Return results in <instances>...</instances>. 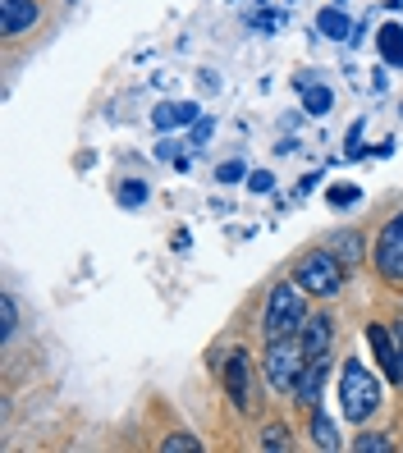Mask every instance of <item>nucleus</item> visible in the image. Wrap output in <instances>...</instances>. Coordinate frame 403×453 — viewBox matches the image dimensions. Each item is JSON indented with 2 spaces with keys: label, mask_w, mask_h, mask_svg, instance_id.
<instances>
[{
  "label": "nucleus",
  "mask_w": 403,
  "mask_h": 453,
  "mask_svg": "<svg viewBox=\"0 0 403 453\" xmlns=\"http://www.w3.org/2000/svg\"><path fill=\"white\" fill-rule=\"evenodd\" d=\"M293 280L312 293V303H335L348 288V265L321 243V248H312V252H303L298 261H293Z\"/></svg>",
  "instance_id": "nucleus-3"
},
{
  "label": "nucleus",
  "mask_w": 403,
  "mask_h": 453,
  "mask_svg": "<svg viewBox=\"0 0 403 453\" xmlns=\"http://www.w3.org/2000/svg\"><path fill=\"white\" fill-rule=\"evenodd\" d=\"M188 248H193V234L179 229V234H174V252H188Z\"/></svg>",
  "instance_id": "nucleus-30"
},
{
  "label": "nucleus",
  "mask_w": 403,
  "mask_h": 453,
  "mask_svg": "<svg viewBox=\"0 0 403 453\" xmlns=\"http://www.w3.org/2000/svg\"><path fill=\"white\" fill-rule=\"evenodd\" d=\"M298 339H303L307 357H316V353H335V339H339V316H335L330 307L312 311V316H307V326L298 330Z\"/></svg>",
  "instance_id": "nucleus-10"
},
{
  "label": "nucleus",
  "mask_w": 403,
  "mask_h": 453,
  "mask_svg": "<svg viewBox=\"0 0 403 453\" xmlns=\"http://www.w3.org/2000/svg\"><path fill=\"white\" fill-rule=\"evenodd\" d=\"M316 183H321V170H312V174H303V179H298V197H303V193H312V188H316Z\"/></svg>",
  "instance_id": "nucleus-29"
},
{
  "label": "nucleus",
  "mask_w": 403,
  "mask_h": 453,
  "mask_svg": "<svg viewBox=\"0 0 403 453\" xmlns=\"http://www.w3.org/2000/svg\"><path fill=\"white\" fill-rule=\"evenodd\" d=\"M348 449L353 453H394V440H390V431H371V426H362V431L348 440Z\"/></svg>",
  "instance_id": "nucleus-19"
},
{
  "label": "nucleus",
  "mask_w": 403,
  "mask_h": 453,
  "mask_svg": "<svg viewBox=\"0 0 403 453\" xmlns=\"http://www.w3.org/2000/svg\"><path fill=\"white\" fill-rule=\"evenodd\" d=\"M37 23H42V0H0V33H5V42L28 37Z\"/></svg>",
  "instance_id": "nucleus-9"
},
{
  "label": "nucleus",
  "mask_w": 403,
  "mask_h": 453,
  "mask_svg": "<svg viewBox=\"0 0 403 453\" xmlns=\"http://www.w3.org/2000/svg\"><path fill=\"white\" fill-rule=\"evenodd\" d=\"M335 371H339V357H335V353H316V357H307L298 385H293V394H289V403L298 408L303 417H307L312 408H321V398H326V385H330Z\"/></svg>",
  "instance_id": "nucleus-7"
},
{
  "label": "nucleus",
  "mask_w": 403,
  "mask_h": 453,
  "mask_svg": "<svg viewBox=\"0 0 403 453\" xmlns=\"http://www.w3.org/2000/svg\"><path fill=\"white\" fill-rule=\"evenodd\" d=\"M385 385L390 380L381 376V371H371L362 357H339L335 394H339V412H344V421L353 426V431H362V426H371L376 417H381Z\"/></svg>",
  "instance_id": "nucleus-1"
},
{
  "label": "nucleus",
  "mask_w": 403,
  "mask_h": 453,
  "mask_svg": "<svg viewBox=\"0 0 403 453\" xmlns=\"http://www.w3.org/2000/svg\"><path fill=\"white\" fill-rule=\"evenodd\" d=\"M312 316V293L298 280H280L266 288V307H261V339H284V334H298Z\"/></svg>",
  "instance_id": "nucleus-2"
},
{
  "label": "nucleus",
  "mask_w": 403,
  "mask_h": 453,
  "mask_svg": "<svg viewBox=\"0 0 403 453\" xmlns=\"http://www.w3.org/2000/svg\"><path fill=\"white\" fill-rule=\"evenodd\" d=\"M394 339H399V389H403V321L394 326Z\"/></svg>",
  "instance_id": "nucleus-31"
},
{
  "label": "nucleus",
  "mask_w": 403,
  "mask_h": 453,
  "mask_svg": "<svg viewBox=\"0 0 403 453\" xmlns=\"http://www.w3.org/2000/svg\"><path fill=\"white\" fill-rule=\"evenodd\" d=\"M307 366V349L298 334H284V339H261V380L271 385L275 398H289L293 385H298Z\"/></svg>",
  "instance_id": "nucleus-4"
},
{
  "label": "nucleus",
  "mask_w": 403,
  "mask_h": 453,
  "mask_svg": "<svg viewBox=\"0 0 403 453\" xmlns=\"http://www.w3.org/2000/svg\"><path fill=\"white\" fill-rule=\"evenodd\" d=\"M248 174H252V170H248L244 161H221V165H216V174H211V179H216L221 188H234V183H248Z\"/></svg>",
  "instance_id": "nucleus-24"
},
{
  "label": "nucleus",
  "mask_w": 403,
  "mask_h": 453,
  "mask_svg": "<svg viewBox=\"0 0 403 453\" xmlns=\"http://www.w3.org/2000/svg\"><path fill=\"white\" fill-rule=\"evenodd\" d=\"M399 115H403V101H399Z\"/></svg>",
  "instance_id": "nucleus-32"
},
{
  "label": "nucleus",
  "mask_w": 403,
  "mask_h": 453,
  "mask_svg": "<svg viewBox=\"0 0 403 453\" xmlns=\"http://www.w3.org/2000/svg\"><path fill=\"white\" fill-rule=\"evenodd\" d=\"M353 28H358V23L344 14V5H326V10L316 14V33L326 37V42H348V37H353Z\"/></svg>",
  "instance_id": "nucleus-14"
},
{
  "label": "nucleus",
  "mask_w": 403,
  "mask_h": 453,
  "mask_svg": "<svg viewBox=\"0 0 403 453\" xmlns=\"http://www.w3.org/2000/svg\"><path fill=\"white\" fill-rule=\"evenodd\" d=\"M188 142H179V138H170V133H160V142H156V161H166V165H174L179 156H188L183 151Z\"/></svg>",
  "instance_id": "nucleus-26"
},
{
  "label": "nucleus",
  "mask_w": 403,
  "mask_h": 453,
  "mask_svg": "<svg viewBox=\"0 0 403 453\" xmlns=\"http://www.w3.org/2000/svg\"><path fill=\"white\" fill-rule=\"evenodd\" d=\"M293 444V426L289 421H266L261 431H257V449H266V453H289Z\"/></svg>",
  "instance_id": "nucleus-17"
},
{
  "label": "nucleus",
  "mask_w": 403,
  "mask_h": 453,
  "mask_svg": "<svg viewBox=\"0 0 403 453\" xmlns=\"http://www.w3.org/2000/svg\"><path fill=\"white\" fill-rule=\"evenodd\" d=\"M198 119H202V105L198 101H160V105H151V128L156 133L193 128Z\"/></svg>",
  "instance_id": "nucleus-11"
},
{
  "label": "nucleus",
  "mask_w": 403,
  "mask_h": 453,
  "mask_svg": "<svg viewBox=\"0 0 403 453\" xmlns=\"http://www.w3.org/2000/svg\"><path fill=\"white\" fill-rule=\"evenodd\" d=\"M326 248L348 265V271H353V265H362L371 257V238L362 229H335V234H326Z\"/></svg>",
  "instance_id": "nucleus-12"
},
{
  "label": "nucleus",
  "mask_w": 403,
  "mask_h": 453,
  "mask_svg": "<svg viewBox=\"0 0 403 453\" xmlns=\"http://www.w3.org/2000/svg\"><path fill=\"white\" fill-rule=\"evenodd\" d=\"M257 371H261V362L252 366V353H248V349H234V353L221 362V389H225L229 408H234L238 417H248V412L261 408V398H257Z\"/></svg>",
  "instance_id": "nucleus-6"
},
{
  "label": "nucleus",
  "mask_w": 403,
  "mask_h": 453,
  "mask_svg": "<svg viewBox=\"0 0 403 453\" xmlns=\"http://www.w3.org/2000/svg\"><path fill=\"white\" fill-rule=\"evenodd\" d=\"M362 334H367V349H371V357H376V371H381V376L399 389V339H394V326L367 321Z\"/></svg>",
  "instance_id": "nucleus-8"
},
{
  "label": "nucleus",
  "mask_w": 403,
  "mask_h": 453,
  "mask_svg": "<svg viewBox=\"0 0 403 453\" xmlns=\"http://www.w3.org/2000/svg\"><path fill=\"white\" fill-rule=\"evenodd\" d=\"M248 193H257V197L275 193V174H271V170H252V174H248Z\"/></svg>",
  "instance_id": "nucleus-27"
},
{
  "label": "nucleus",
  "mask_w": 403,
  "mask_h": 453,
  "mask_svg": "<svg viewBox=\"0 0 403 453\" xmlns=\"http://www.w3.org/2000/svg\"><path fill=\"white\" fill-rule=\"evenodd\" d=\"M376 50H381L385 69H403V23H385L376 33Z\"/></svg>",
  "instance_id": "nucleus-16"
},
{
  "label": "nucleus",
  "mask_w": 403,
  "mask_h": 453,
  "mask_svg": "<svg viewBox=\"0 0 403 453\" xmlns=\"http://www.w3.org/2000/svg\"><path fill=\"white\" fill-rule=\"evenodd\" d=\"M358 202H362V183H335V188H326V206H335V211H348Z\"/></svg>",
  "instance_id": "nucleus-21"
},
{
  "label": "nucleus",
  "mask_w": 403,
  "mask_h": 453,
  "mask_svg": "<svg viewBox=\"0 0 403 453\" xmlns=\"http://www.w3.org/2000/svg\"><path fill=\"white\" fill-rule=\"evenodd\" d=\"M147 202H151V183L147 179H133V174L115 179V206L120 211H143Z\"/></svg>",
  "instance_id": "nucleus-15"
},
{
  "label": "nucleus",
  "mask_w": 403,
  "mask_h": 453,
  "mask_svg": "<svg viewBox=\"0 0 403 453\" xmlns=\"http://www.w3.org/2000/svg\"><path fill=\"white\" fill-rule=\"evenodd\" d=\"M280 28V14H271V10H261L257 19H252V33H261V37H271Z\"/></svg>",
  "instance_id": "nucleus-28"
},
{
  "label": "nucleus",
  "mask_w": 403,
  "mask_h": 453,
  "mask_svg": "<svg viewBox=\"0 0 403 453\" xmlns=\"http://www.w3.org/2000/svg\"><path fill=\"white\" fill-rule=\"evenodd\" d=\"M211 133H216V119H211V115H202L193 128H188V138H183V142L193 147V151H202V147L211 142Z\"/></svg>",
  "instance_id": "nucleus-25"
},
{
  "label": "nucleus",
  "mask_w": 403,
  "mask_h": 453,
  "mask_svg": "<svg viewBox=\"0 0 403 453\" xmlns=\"http://www.w3.org/2000/svg\"><path fill=\"white\" fill-rule=\"evenodd\" d=\"M303 111H307L312 119H326V115L335 111V88H326V83H312V88L303 92Z\"/></svg>",
  "instance_id": "nucleus-18"
},
{
  "label": "nucleus",
  "mask_w": 403,
  "mask_h": 453,
  "mask_svg": "<svg viewBox=\"0 0 403 453\" xmlns=\"http://www.w3.org/2000/svg\"><path fill=\"white\" fill-rule=\"evenodd\" d=\"M367 265L376 271V280H381L385 288H403V206L390 211V216L381 220V229L371 234Z\"/></svg>",
  "instance_id": "nucleus-5"
},
{
  "label": "nucleus",
  "mask_w": 403,
  "mask_h": 453,
  "mask_svg": "<svg viewBox=\"0 0 403 453\" xmlns=\"http://www.w3.org/2000/svg\"><path fill=\"white\" fill-rule=\"evenodd\" d=\"M19 303H14V293H0V343H14V334H19Z\"/></svg>",
  "instance_id": "nucleus-20"
},
{
  "label": "nucleus",
  "mask_w": 403,
  "mask_h": 453,
  "mask_svg": "<svg viewBox=\"0 0 403 453\" xmlns=\"http://www.w3.org/2000/svg\"><path fill=\"white\" fill-rule=\"evenodd\" d=\"M156 449H160V453H202V440H198V435H188V431H170Z\"/></svg>",
  "instance_id": "nucleus-22"
},
{
  "label": "nucleus",
  "mask_w": 403,
  "mask_h": 453,
  "mask_svg": "<svg viewBox=\"0 0 403 453\" xmlns=\"http://www.w3.org/2000/svg\"><path fill=\"white\" fill-rule=\"evenodd\" d=\"M307 435H312V449H326V453L344 449V435H339V426H335V417L326 408L307 412Z\"/></svg>",
  "instance_id": "nucleus-13"
},
{
  "label": "nucleus",
  "mask_w": 403,
  "mask_h": 453,
  "mask_svg": "<svg viewBox=\"0 0 403 453\" xmlns=\"http://www.w3.org/2000/svg\"><path fill=\"white\" fill-rule=\"evenodd\" d=\"M362 128H367V119H353V124H348V142H344V161H362V156H371V147L362 142Z\"/></svg>",
  "instance_id": "nucleus-23"
}]
</instances>
